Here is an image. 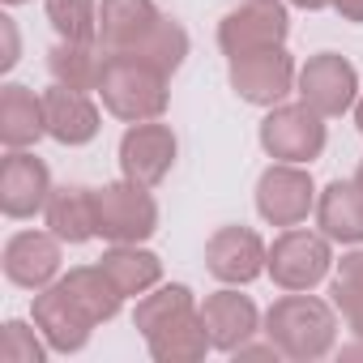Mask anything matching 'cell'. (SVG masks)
I'll return each instance as SVG.
<instances>
[{
    "mask_svg": "<svg viewBox=\"0 0 363 363\" xmlns=\"http://www.w3.org/2000/svg\"><path fill=\"white\" fill-rule=\"evenodd\" d=\"M316 210V184L299 162H274L257 179V214L269 227H299Z\"/></svg>",
    "mask_w": 363,
    "mask_h": 363,
    "instance_id": "ba28073f",
    "label": "cell"
},
{
    "mask_svg": "<svg viewBox=\"0 0 363 363\" xmlns=\"http://www.w3.org/2000/svg\"><path fill=\"white\" fill-rule=\"evenodd\" d=\"M265 274L274 278V286L282 291H312L333 274V252H329V235L320 231H303V227H286L274 244H269V261Z\"/></svg>",
    "mask_w": 363,
    "mask_h": 363,
    "instance_id": "5b68a950",
    "label": "cell"
},
{
    "mask_svg": "<svg viewBox=\"0 0 363 363\" xmlns=\"http://www.w3.org/2000/svg\"><path fill=\"white\" fill-rule=\"evenodd\" d=\"M128 56H141L145 65H154L158 73H175L179 65H184V56H189V30L179 26L175 18H162L154 30H150V39L141 43V48H133Z\"/></svg>",
    "mask_w": 363,
    "mask_h": 363,
    "instance_id": "484cf974",
    "label": "cell"
},
{
    "mask_svg": "<svg viewBox=\"0 0 363 363\" xmlns=\"http://www.w3.org/2000/svg\"><path fill=\"white\" fill-rule=\"evenodd\" d=\"M265 337L282 350V359H295V363L325 359L333 350V342H337L333 303H325V299H316L308 291H291V295L269 303Z\"/></svg>",
    "mask_w": 363,
    "mask_h": 363,
    "instance_id": "7a4b0ae2",
    "label": "cell"
},
{
    "mask_svg": "<svg viewBox=\"0 0 363 363\" xmlns=\"http://www.w3.org/2000/svg\"><path fill=\"white\" fill-rule=\"evenodd\" d=\"M201 320H206V329H210L214 350H223V354H235V350L261 329V312H257V303H252L248 295L231 291V286L206 295V303H201Z\"/></svg>",
    "mask_w": 363,
    "mask_h": 363,
    "instance_id": "2e32d148",
    "label": "cell"
},
{
    "mask_svg": "<svg viewBox=\"0 0 363 363\" xmlns=\"http://www.w3.org/2000/svg\"><path fill=\"white\" fill-rule=\"evenodd\" d=\"M133 325L158 363H197L214 350L210 329L201 320V308L184 282L145 291L133 308Z\"/></svg>",
    "mask_w": 363,
    "mask_h": 363,
    "instance_id": "6da1fadb",
    "label": "cell"
},
{
    "mask_svg": "<svg viewBox=\"0 0 363 363\" xmlns=\"http://www.w3.org/2000/svg\"><path fill=\"white\" fill-rule=\"evenodd\" d=\"M48 350L52 346L39 333V325L30 329L26 320H5V329H0V359L5 363H43Z\"/></svg>",
    "mask_w": 363,
    "mask_h": 363,
    "instance_id": "83f0119b",
    "label": "cell"
},
{
    "mask_svg": "<svg viewBox=\"0 0 363 363\" xmlns=\"http://www.w3.org/2000/svg\"><path fill=\"white\" fill-rule=\"evenodd\" d=\"M94 223L107 244H145L158 231V206L145 184L116 179L94 189Z\"/></svg>",
    "mask_w": 363,
    "mask_h": 363,
    "instance_id": "277c9868",
    "label": "cell"
},
{
    "mask_svg": "<svg viewBox=\"0 0 363 363\" xmlns=\"http://www.w3.org/2000/svg\"><path fill=\"white\" fill-rule=\"evenodd\" d=\"M227 77H231V90L252 103V107H278L291 90H295V60L291 52L278 43V48H257V52H244V56H231L227 60Z\"/></svg>",
    "mask_w": 363,
    "mask_h": 363,
    "instance_id": "52a82bcc",
    "label": "cell"
},
{
    "mask_svg": "<svg viewBox=\"0 0 363 363\" xmlns=\"http://www.w3.org/2000/svg\"><path fill=\"white\" fill-rule=\"evenodd\" d=\"M295 94L325 120L346 116L359 103V69L337 52H316L295 77Z\"/></svg>",
    "mask_w": 363,
    "mask_h": 363,
    "instance_id": "9c48e42d",
    "label": "cell"
},
{
    "mask_svg": "<svg viewBox=\"0 0 363 363\" xmlns=\"http://www.w3.org/2000/svg\"><path fill=\"white\" fill-rule=\"evenodd\" d=\"M342 22H363V0H333Z\"/></svg>",
    "mask_w": 363,
    "mask_h": 363,
    "instance_id": "f546056e",
    "label": "cell"
},
{
    "mask_svg": "<svg viewBox=\"0 0 363 363\" xmlns=\"http://www.w3.org/2000/svg\"><path fill=\"white\" fill-rule=\"evenodd\" d=\"M48 133V111H43V94H35L22 82H9L0 90V141L9 150H26Z\"/></svg>",
    "mask_w": 363,
    "mask_h": 363,
    "instance_id": "ffe728a7",
    "label": "cell"
},
{
    "mask_svg": "<svg viewBox=\"0 0 363 363\" xmlns=\"http://www.w3.org/2000/svg\"><path fill=\"white\" fill-rule=\"evenodd\" d=\"M43 111H48V137H56L60 145H86L99 137L103 120L86 90H69L56 82L52 90H43Z\"/></svg>",
    "mask_w": 363,
    "mask_h": 363,
    "instance_id": "e0dca14e",
    "label": "cell"
},
{
    "mask_svg": "<svg viewBox=\"0 0 363 363\" xmlns=\"http://www.w3.org/2000/svg\"><path fill=\"white\" fill-rule=\"evenodd\" d=\"M291 35V18L282 0H244L240 9H231L218 22V48L223 56H244L257 48H278Z\"/></svg>",
    "mask_w": 363,
    "mask_h": 363,
    "instance_id": "30bf717a",
    "label": "cell"
},
{
    "mask_svg": "<svg viewBox=\"0 0 363 363\" xmlns=\"http://www.w3.org/2000/svg\"><path fill=\"white\" fill-rule=\"evenodd\" d=\"M167 73H158L154 65H145L141 56H128V52H111L107 56V69L99 77V99L103 107L124 120V124H141V120H158L171 103V90H167Z\"/></svg>",
    "mask_w": 363,
    "mask_h": 363,
    "instance_id": "3957f363",
    "label": "cell"
},
{
    "mask_svg": "<svg viewBox=\"0 0 363 363\" xmlns=\"http://www.w3.org/2000/svg\"><path fill=\"white\" fill-rule=\"evenodd\" d=\"M295 9H308V13H316V9H333V0H291Z\"/></svg>",
    "mask_w": 363,
    "mask_h": 363,
    "instance_id": "4dcf8cb0",
    "label": "cell"
},
{
    "mask_svg": "<svg viewBox=\"0 0 363 363\" xmlns=\"http://www.w3.org/2000/svg\"><path fill=\"white\" fill-rule=\"evenodd\" d=\"M257 137H261V150L274 162H299V167H308L325 150V116L312 111L303 99L299 103H278L261 120Z\"/></svg>",
    "mask_w": 363,
    "mask_h": 363,
    "instance_id": "8992f818",
    "label": "cell"
},
{
    "mask_svg": "<svg viewBox=\"0 0 363 363\" xmlns=\"http://www.w3.org/2000/svg\"><path fill=\"white\" fill-rule=\"evenodd\" d=\"M99 265L107 269V278L116 282V291L128 299H137V295H145V291H154L158 286V278H162V261L150 252V248H141V244H111L103 257H99Z\"/></svg>",
    "mask_w": 363,
    "mask_h": 363,
    "instance_id": "603a6c76",
    "label": "cell"
},
{
    "mask_svg": "<svg viewBox=\"0 0 363 363\" xmlns=\"http://www.w3.org/2000/svg\"><path fill=\"white\" fill-rule=\"evenodd\" d=\"M175 154H179V141L171 133V124H158V120H141V124H128L124 137H120V171L133 184H162L175 167Z\"/></svg>",
    "mask_w": 363,
    "mask_h": 363,
    "instance_id": "8fae6325",
    "label": "cell"
},
{
    "mask_svg": "<svg viewBox=\"0 0 363 363\" xmlns=\"http://www.w3.org/2000/svg\"><path fill=\"white\" fill-rule=\"evenodd\" d=\"M60 282H65V286H69V295H73V299L94 316V325L116 320V312H120L124 295L116 291V282L107 278V269H103V265H77V269H69Z\"/></svg>",
    "mask_w": 363,
    "mask_h": 363,
    "instance_id": "cb8c5ba5",
    "label": "cell"
},
{
    "mask_svg": "<svg viewBox=\"0 0 363 363\" xmlns=\"http://www.w3.org/2000/svg\"><path fill=\"white\" fill-rule=\"evenodd\" d=\"M48 22L60 39H99V5L94 0H48Z\"/></svg>",
    "mask_w": 363,
    "mask_h": 363,
    "instance_id": "4316f807",
    "label": "cell"
},
{
    "mask_svg": "<svg viewBox=\"0 0 363 363\" xmlns=\"http://www.w3.org/2000/svg\"><path fill=\"white\" fill-rule=\"evenodd\" d=\"M5 5H26V0H5Z\"/></svg>",
    "mask_w": 363,
    "mask_h": 363,
    "instance_id": "836d02e7",
    "label": "cell"
},
{
    "mask_svg": "<svg viewBox=\"0 0 363 363\" xmlns=\"http://www.w3.org/2000/svg\"><path fill=\"white\" fill-rule=\"evenodd\" d=\"M329 295H333V308L342 312L346 329L354 337H363V248L337 261V274H333Z\"/></svg>",
    "mask_w": 363,
    "mask_h": 363,
    "instance_id": "d4e9b609",
    "label": "cell"
},
{
    "mask_svg": "<svg viewBox=\"0 0 363 363\" xmlns=\"http://www.w3.org/2000/svg\"><path fill=\"white\" fill-rule=\"evenodd\" d=\"M30 316H35L39 333L48 337V346H52L56 354H77V350L90 342V333H94V316L69 295L65 282H52V286L35 291Z\"/></svg>",
    "mask_w": 363,
    "mask_h": 363,
    "instance_id": "7c38bea8",
    "label": "cell"
},
{
    "mask_svg": "<svg viewBox=\"0 0 363 363\" xmlns=\"http://www.w3.org/2000/svg\"><path fill=\"white\" fill-rule=\"evenodd\" d=\"M316 227L333 244H363V184L359 179H333L316 193Z\"/></svg>",
    "mask_w": 363,
    "mask_h": 363,
    "instance_id": "d6986e66",
    "label": "cell"
},
{
    "mask_svg": "<svg viewBox=\"0 0 363 363\" xmlns=\"http://www.w3.org/2000/svg\"><path fill=\"white\" fill-rule=\"evenodd\" d=\"M48 197H52L48 162L26 150H9L0 162V210L9 218H35L39 210H48Z\"/></svg>",
    "mask_w": 363,
    "mask_h": 363,
    "instance_id": "5bb4252c",
    "label": "cell"
},
{
    "mask_svg": "<svg viewBox=\"0 0 363 363\" xmlns=\"http://www.w3.org/2000/svg\"><path fill=\"white\" fill-rule=\"evenodd\" d=\"M60 235L52 231H18L5 244V278L22 291H43L60 278Z\"/></svg>",
    "mask_w": 363,
    "mask_h": 363,
    "instance_id": "9a60e30c",
    "label": "cell"
},
{
    "mask_svg": "<svg viewBox=\"0 0 363 363\" xmlns=\"http://www.w3.org/2000/svg\"><path fill=\"white\" fill-rule=\"evenodd\" d=\"M0 35H5V56H0V69H13L18 65V30H13V18H0Z\"/></svg>",
    "mask_w": 363,
    "mask_h": 363,
    "instance_id": "f1b7e54d",
    "label": "cell"
},
{
    "mask_svg": "<svg viewBox=\"0 0 363 363\" xmlns=\"http://www.w3.org/2000/svg\"><path fill=\"white\" fill-rule=\"evenodd\" d=\"M48 231L60 235L65 244H86L99 235V223H94V189H82V184H65V189H52L48 197Z\"/></svg>",
    "mask_w": 363,
    "mask_h": 363,
    "instance_id": "7402d4cb",
    "label": "cell"
},
{
    "mask_svg": "<svg viewBox=\"0 0 363 363\" xmlns=\"http://www.w3.org/2000/svg\"><path fill=\"white\" fill-rule=\"evenodd\" d=\"M354 124H359V133H363V94H359V103H354Z\"/></svg>",
    "mask_w": 363,
    "mask_h": 363,
    "instance_id": "1f68e13d",
    "label": "cell"
},
{
    "mask_svg": "<svg viewBox=\"0 0 363 363\" xmlns=\"http://www.w3.org/2000/svg\"><path fill=\"white\" fill-rule=\"evenodd\" d=\"M265 261L269 248L252 227H218L206 240V269L227 286H248L252 278L265 274Z\"/></svg>",
    "mask_w": 363,
    "mask_h": 363,
    "instance_id": "4fadbf2b",
    "label": "cell"
},
{
    "mask_svg": "<svg viewBox=\"0 0 363 363\" xmlns=\"http://www.w3.org/2000/svg\"><path fill=\"white\" fill-rule=\"evenodd\" d=\"M162 22L154 0H103L99 5V43L107 52H133Z\"/></svg>",
    "mask_w": 363,
    "mask_h": 363,
    "instance_id": "ac0fdd59",
    "label": "cell"
},
{
    "mask_svg": "<svg viewBox=\"0 0 363 363\" xmlns=\"http://www.w3.org/2000/svg\"><path fill=\"white\" fill-rule=\"evenodd\" d=\"M354 179H359V184H363V162H359V171H354Z\"/></svg>",
    "mask_w": 363,
    "mask_h": 363,
    "instance_id": "d6a6232c",
    "label": "cell"
},
{
    "mask_svg": "<svg viewBox=\"0 0 363 363\" xmlns=\"http://www.w3.org/2000/svg\"><path fill=\"white\" fill-rule=\"evenodd\" d=\"M107 56L111 52L99 39H60L48 52V73H52V82H60L69 90H99Z\"/></svg>",
    "mask_w": 363,
    "mask_h": 363,
    "instance_id": "44dd1931",
    "label": "cell"
}]
</instances>
